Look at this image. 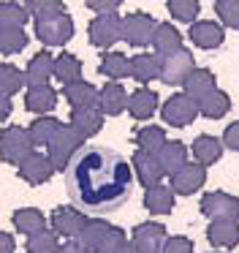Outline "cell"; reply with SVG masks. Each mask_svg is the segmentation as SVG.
I'll use <instances>...</instances> for the list:
<instances>
[{
    "label": "cell",
    "instance_id": "6da1fadb",
    "mask_svg": "<svg viewBox=\"0 0 239 253\" xmlns=\"http://www.w3.org/2000/svg\"><path fill=\"white\" fill-rule=\"evenodd\" d=\"M65 182L79 210L106 215L130 199L133 169L122 155L109 147H84L65 169Z\"/></svg>",
    "mask_w": 239,
    "mask_h": 253
},
{
    "label": "cell",
    "instance_id": "7a4b0ae2",
    "mask_svg": "<svg viewBox=\"0 0 239 253\" xmlns=\"http://www.w3.org/2000/svg\"><path fill=\"white\" fill-rule=\"evenodd\" d=\"M84 144V139L79 136V133L74 131L71 126H63L57 133H54V139L49 142V161H52V166H54V171H60V169H68L71 166V161L79 155V150H84L81 147Z\"/></svg>",
    "mask_w": 239,
    "mask_h": 253
},
{
    "label": "cell",
    "instance_id": "3957f363",
    "mask_svg": "<svg viewBox=\"0 0 239 253\" xmlns=\"http://www.w3.org/2000/svg\"><path fill=\"white\" fill-rule=\"evenodd\" d=\"M33 153H36V147H33V142H30L27 128L8 126V128L0 131V158H3L5 164L19 166L22 161H25L27 155H33Z\"/></svg>",
    "mask_w": 239,
    "mask_h": 253
},
{
    "label": "cell",
    "instance_id": "277c9868",
    "mask_svg": "<svg viewBox=\"0 0 239 253\" xmlns=\"http://www.w3.org/2000/svg\"><path fill=\"white\" fill-rule=\"evenodd\" d=\"M163 123H168L171 128H185L201 115L199 112V101H193L188 93H174L168 95V101L160 106Z\"/></svg>",
    "mask_w": 239,
    "mask_h": 253
},
{
    "label": "cell",
    "instance_id": "5b68a950",
    "mask_svg": "<svg viewBox=\"0 0 239 253\" xmlns=\"http://www.w3.org/2000/svg\"><path fill=\"white\" fill-rule=\"evenodd\" d=\"M74 36V19L68 14H57V17L36 19V39L43 46H63Z\"/></svg>",
    "mask_w": 239,
    "mask_h": 253
},
{
    "label": "cell",
    "instance_id": "8992f818",
    "mask_svg": "<svg viewBox=\"0 0 239 253\" xmlns=\"http://www.w3.org/2000/svg\"><path fill=\"white\" fill-rule=\"evenodd\" d=\"M87 36H90L92 46H98V49H112L122 39V19L117 14H98L87 25Z\"/></svg>",
    "mask_w": 239,
    "mask_h": 253
},
{
    "label": "cell",
    "instance_id": "52a82bcc",
    "mask_svg": "<svg viewBox=\"0 0 239 253\" xmlns=\"http://www.w3.org/2000/svg\"><path fill=\"white\" fill-rule=\"evenodd\" d=\"M193 71H196L193 52L185 49V46L171 52V55H166V57H160V79L166 84H185Z\"/></svg>",
    "mask_w": 239,
    "mask_h": 253
},
{
    "label": "cell",
    "instance_id": "ba28073f",
    "mask_svg": "<svg viewBox=\"0 0 239 253\" xmlns=\"http://www.w3.org/2000/svg\"><path fill=\"white\" fill-rule=\"evenodd\" d=\"M155 28H158V22L147 11H130L122 19V39L130 46H147V44H152Z\"/></svg>",
    "mask_w": 239,
    "mask_h": 253
},
{
    "label": "cell",
    "instance_id": "9c48e42d",
    "mask_svg": "<svg viewBox=\"0 0 239 253\" xmlns=\"http://www.w3.org/2000/svg\"><path fill=\"white\" fill-rule=\"evenodd\" d=\"M201 215L209 220H239V199L226 191H212L201 199Z\"/></svg>",
    "mask_w": 239,
    "mask_h": 253
},
{
    "label": "cell",
    "instance_id": "30bf717a",
    "mask_svg": "<svg viewBox=\"0 0 239 253\" xmlns=\"http://www.w3.org/2000/svg\"><path fill=\"white\" fill-rule=\"evenodd\" d=\"M166 226L158 223V220H147V223H139L133 229V248L139 253H163V245H166Z\"/></svg>",
    "mask_w": 239,
    "mask_h": 253
},
{
    "label": "cell",
    "instance_id": "8fae6325",
    "mask_svg": "<svg viewBox=\"0 0 239 253\" xmlns=\"http://www.w3.org/2000/svg\"><path fill=\"white\" fill-rule=\"evenodd\" d=\"M49 220H52V231H54V234L79 237L81 229H84V223L90 218H87L79 207H57V210H52V218H49Z\"/></svg>",
    "mask_w": 239,
    "mask_h": 253
},
{
    "label": "cell",
    "instance_id": "7c38bea8",
    "mask_svg": "<svg viewBox=\"0 0 239 253\" xmlns=\"http://www.w3.org/2000/svg\"><path fill=\"white\" fill-rule=\"evenodd\" d=\"M16 171H19V177L25 182H30V185H43V182H49V177L54 174V166H52V161H49V155L33 153L16 166Z\"/></svg>",
    "mask_w": 239,
    "mask_h": 253
},
{
    "label": "cell",
    "instance_id": "4fadbf2b",
    "mask_svg": "<svg viewBox=\"0 0 239 253\" xmlns=\"http://www.w3.org/2000/svg\"><path fill=\"white\" fill-rule=\"evenodd\" d=\"M206 182V166L201 164H188L171 177V191L179 193V196H190V193L201 191V185Z\"/></svg>",
    "mask_w": 239,
    "mask_h": 253
},
{
    "label": "cell",
    "instance_id": "5bb4252c",
    "mask_svg": "<svg viewBox=\"0 0 239 253\" xmlns=\"http://www.w3.org/2000/svg\"><path fill=\"white\" fill-rule=\"evenodd\" d=\"M128 101H130V93H125V87L120 82H109L103 84L101 95H98V112L106 117H114V115H122L128 109Z\"/></svg>",
    "mask_w": 239,
    "mask_h": 253
},
{
    "label": "cell",
    "instance_id": "9a60e30c",
    "mask_svg": "<svg viewBox=\"0 0 239 253\" xmlns=\"http://www.w3.org/2000/svg\"><path fill=\"white\" fill-rule=\"evenodd\" d=\"M54 77V57L52 52H38V55L30 57L25 68V84L27 87H41V84H49V79Z\"/></svg>",
    "mask_w": 239,
    "mask_h": 253
},
{
    "label": "cell",
    "instance_id": "2e32d148",
    "mask_svg": "<svg viewBox=\"0 0 239 253\" xmlns=\"http://www.w3.org/2000/svg\"><path fill=\"white\" fill-rule=\"evenodd\" d=\"M130 164H133V171H136V177H139V182L144 185V191L152 188V185H158V182L163 180V169H160V164H158V155L144 153V150H136L133 158H130Z\"/></svg>",
    "mask_w": 239,
    "mask_h": 253
},
{
    "label": "cell",
    "instance_id": "e0dca14e",
    "mask_svg": "<svg viewBox=\"0 0 239 253\" xmlns=\"http://www.w3.org/2000/svg\"><path fill=\"white\" fill-rule=\"evenodd\" d=\"M65 101L71 104V112H84V109H98V95L101 90H95V84L90 82H74L63 90Z\"/></svg>",
    "mask_w": 239,
    "mask_h": 253
},
{
    "label": "cell",
    "instance_id": "ac0fdd59",
    "mask_svg": "<svg viewBox=\"0 0 239 253\" xmlns=\"http://www.w3.org/2000/svg\"><path fill=\"white\" fill-rule=\"evenodd\" d=\"M188 33H190V41H193L196 46H201V49H215V46H220L223 39H226V30L217 22H212V19H199L196 25H190Z\"/></svg>",
    "mask_w": 239,
    "mask_h": 253
},
{
    "label": "cell",
    "instance_id": "d6986e66",
    "mask_svg": "<svg viewBox=\"0 0 239 253\" xmlns=\"http://www.w3.org/2000/svg\"><path fill=\"white\" fill-rule=\"evenodd\" d=\"M150 46L155 49L158 57H166V55H171V52L182 49V33H179L171 22H160L155 28V36H152Z\"/></svg>",
    "mask_w": 239,
    "mask_h": 253
},
{
    "label": "cell",
    "instance_id": "ffe728a7",
    "mask_svg": "<svg viewBox=\"0 0 239 253\" xmlns=\"http://www.w3.org/2000/svg\"><path fill=\"white\" fill-rule=\"evenodd\" d=\"M190 153H193L196 164L212 166V164H217L220 155H223V142H220V139H215V136H209V133H201V136L193 139Z\"/></svg>",
    "mask_w": 239,
    "mask_h": 253
},
{
    "label": "cell",
    "instance_id": "44dd1931",
    "mask_svg": "<svg viewBox=\"0 0 239 253\" xmlns=\"http://www.w3.org/2000/svg\"><path fill=\"white\" fill-rule=\"evenodd\" d=\"M206 240L215 248H237L239 245V223L237 220H212L206 226Z\"/></svg>",
    "mask_w": 239,
    "mask_h": 253
},
{
    "label": "cell",
    "instance_id": "7402d4cb",
    "mask_svg": "<svg viewBox=\"0 0 239 253\" xmlns=\"http://www.w3.org/2000/svg\"><path fill=\"white\" fill-rule=\"evenodd\" d=\"M57 106V90L49 87V84H41V87H27L25 93V109L33 112V115H46Z\"/></svg>",
    "mask_w": 239,
    "mask_h": 253
},
{
    "label": "cell",
    "instance_id": "603a6c76",
    "mask_svg": "<svg viewBox=\"0 0 239 253\" xmlns=\"http://www.w3.org/2000/svg\"><path fill=\"white\" fill-rule=\"evenodd\" d=\"M130 77L141 84L160 79V57L155 52H141V55L130 57Z\"/></svg>",
    "mask_w": 239,
    "mask_h": 253
},
{
    "label": "cell",
    "instance_id": "cb8c5ba5",
    "mask_svg": "<svg viewBox=\"0 0 239 253\" xmlns=\"http://www.w3.org/2000/svg\"><path fill=\"white\" fill-rule=\"evenodd\" d=\"M158 164H160L163 174L174 177L182 166H188V147H185L182 142H166V147L158 153Z\"/></svg>",
    "mask_w": 239,
    "mask_h": 253
},
{
    "label": "cell",
    "instance_id": "d4e9b609",
    "mask_svg": "<svg viewBox=\"0 0 239 253\" xmlns=\"http://www.w3.org/2000/svg\"><path fill=\"white\" fill-rule=\"evenodd\" d=\"M144 207L150 210L152 215H168L174 210V191L163 182L147 188L144 191Z\"/></svg>",
    "mask_w": 239,
    "mask_h": 253
},
{
    "label": "cell",
    "instance_id": "484cf974",
    "mask_svg": "<svg viewBox=\"0 0 239 253\" xmlns=\"http://www.w3.org/2000/svg\"><path fill=\"white\" fill-rule=\"evenodd\" d=\"M215 90H217V79H215V74H212L209 68H196V71L188 77V82H185V93H188L193 101L206 98V95L215 93Z\"/></svg>",
    "mask_w": 239,
    "mask_h": 253
},
{
    "label": "cell",
    "instance_id": "4316f807",
    "mask_svg": "<svg viewBox=\"0 0 239 253\" xmlns=\"http://www.w3.org/2000/svg\"><path fill=\"white\" fill-rule=\"evenodd\" d=\"M158 109V93L150 87H139L136 93H130V101H128V112L133 120H147L152 117Z\"/></svg>",
    "mask_w": 239,
    "mask_h": 253
},
{
    "label": "cell",
    "instance_id": "83f0119b",
    "mask_svg": "<svg viewBox=\"0 0 239 253\" xmlns=\"http://www.w3.org/2000/svg\"><path fill=\"white\" fill-rule=\"evenodd\" d=\"M71 128L79 133L81 139H92L95 133H101L103 128V115L98 109H84V112H71Z\"/></svg>",
    "mask_w": 239,
    "mask_h": 253
},
{
    "label": "cell",
    "instance_id": "f1b7e54d",
    "mask_svg": "<svg viewBox=\"0 0 239 253\" xmlns=\"http://www.w3.org/2000/svg\"><path fill=\"white\" fill-rule=\"evenodd\" d=\"M11 220H14V229L19 231V234H27V237H33V234L46 229V218H43V212L36 207H19L11 215Z\"/></svg>",
    "mask_w": 239,
    "mask_h": 253
},
{
    "label": "cell",
    "instance_id": "f546056e",
    "mask_svg": "<svg viewBox=\"0 0 239 253\" xmlns=\"http://www.w3.org/2000/svg\"><path fill=\"white\" fill-rule=\"evenodd\" d=\"M63 128V123L57 117H36V120L27 126V133H30L33 147H49V142L54 139V133Z\"/></svg>",
    "mask_w": 239,
    "mask_h": 253
},
{
    "label": "cell",
    "instance_id": "4dcf8cb0",
    "mask_svg": "<svg viewBox=\"0 0 239 253\" xmlns=\"http://www.w3.org/2000/svg\"><path fill=\"white\" fill-rule=\"evenodd\" d=\"M54 79H57L60 84H74V82H81V63L76 55H71V52H60L57 57H54Z\"/></svg>",
    "mask_w": 239,
    "mask_h": 253
},
{
    "label": "cell",
    "instance_id": "1f68e13d",
    "mask_svg": "<svg viewBox=\"0 0 239 253\" xmlns=\"http://www.w3.org/2000/svg\"><path fill=\"white\" fill-rule=\"evenodd\" d=\"M109 231H112V223H106V220H101V218H90L84 223V229H81V234H79V240H76V242H79L84 251L95 253L98 245L106 240Z\"/></svg>",
    "mask_w": 239,
    "mask_h": 253
},
{
    "label": "cell",
    "instance_id": "d6a6232c",
    "mask_svg": "<svg viewBox=\"0 0 239 253\" xmlns=\"http://www.w3.org/2000/svg\"><path fill=\"white\" fill-rule=\"evenodd\" d=\"M136 147L139 150H144V153H152V155H158L163 147H166V131H163L160 126H144V128H139L136 131Z\"/></svg>",
    "mask_w": 239,
    "mask_h": 253
},
{
    "label": "cell",
    "instance_id": "836d02e7",
    "mask_svg": "<svg viewBox=\"0 0 239 253\" xmlns=\"http://www.w3.org/2000/svg\"><path fill=\"white\" fill-rule=\"evenodd\" d=\"M101 74L109 77L112 82H120V79L130 77V57H125L122 52H106L101 60Z\"/></svg>",
    "mask_w": 239,
    "mask_h": 253
},
{
    "label": "cell",
    "instance_id": "e575fe53",
    "mask_svg": "<svg viewBox=\"0 0 239 253\" xmlns=\"http://www.w3.org/2000/svg\"><path fill=\"white\" fill-rule=\"evenodd\" d=\"M228 109H231V98H228V93H223V90H215V93H209L206 98L199 101V112L204 117H209V120L226 117Z\"/></svg>",
    "mask_w": 239,
    "mask_h": 253
},
{
    "label": "cell",
    "instance_id": "d590c367",
    "mask_svg": "<svg viewBox=\"0 0 239 253\" xmlns=\"http://www.w3.org/2000/svg\"><path fill=\"white\" fill-rule=\"evenodd\" d=\"M25 84V71L11 63H0V95H16Z\"/></svg>",
    "mask_w": 239,
    "mask_h": 253
},
{
    "label": "cell",
    "instance_id": "8d00e7d4",
    "mask_svg": "<svg viewBox=\"0 0 239 253\" xmlns=\"http://www.w3.org/2000/svg\"><path fill=\"white\" fill-rule=\"evenodd\" d=\"M60 242H57V234L54 231H49V229H43V231H38V234H33V237H27V242H25V251L27 253H60Z\"/></svg>",
    "mask_w": 239,
    "mask_h": 253
},
{
    "label": "cell",
    "instance_id": "74e56055",
    "mask_svg": "<svg viewBox=\"0 0 239 253\" xmlns=\"http://www.w3.org/2000/svg\"><path fill=\"white\" fill-rule=\"evenodd\" d=\"M30 11L25 8V3H0V28H22L27 22Z\"/></svg>",
    "mask_w": 239,
    "mask_h": 253
},
{
    "label": "cell",
    "instance_id": "f35d334b",
    "mask_svg": "<svg viewBox=\"0 0 239 253\" xmlns=\"http://www.w3.org/2000/svg\"><path fill=\"white\" fill-rule=\"evenodd\" d=\"M27 46V33L22 28H0V55H16Z\"/></svg>",
    "mask_w": 239,
    "mask_h": 253
},
{
    "label": "cell",
    "instance_id": "ab89813d",
    "mask_svg": "<svg viewBox=\"0 0 239 253\" xmlns=\"http://www.w3.org/2000/svg\"><path fill=\"white\" fill-rule=\"evenodd\" d=\"M166 8L171 11L174 19H179V22H188V25H196L199 22V11H201V3L199 0H168Z\"/></svg>",
    "mask_w": 239,
    "mask_h": 253
},
{
    "label": "cell",
    "instance_id": "60d3db41",
    "mask_svg": "<svg viewBox=\"0 0 239 253\" xmlns=\"http://www.w3.org/2000/svg\"><path fill=\"white\" fill-rule=\"evenodd\" d=\"M25 8L33 14L36 19H46V17H57V14H65V3L60 0H27Z\"/></svg>",
    "mask_w": 239,
    "mask_h": 253
},
{
    "label": "cell",
    "instance_id": "b9f144b4",
    "mask_svg": "<svg viewBox=\"0 0 239 253\" xmlns=\"http://www.w3.org/2000/svg\"><path fill=\"white\" fill-rule=\"evenodd\" d=\"M215 11L226 28L239 30V0H215Z\"/></svg>",
    "mask_w": 239,
    "mask_h": 253
},
{
    "label": "cell",
    "instance_id": "7bdbcfd3",
    "mask_svg": "<svg viewBox=\"0 0 239 253\" xmlns=\"http://www.w3.org/2000/svg\"><path fill=\"white\" fill-rule=\"evenodd\" d=\"M125 242H128V240H125V231L117 229V226H112V231H109L106 240L98 245L95 253H120V248H122Z\"/></svg>",
    "mask_w": 239,
    "mask_h": 253
},
{
    "label": "cell",
    "instance_id": "ee69618b",
    "mask_svg": "<svg viewBox=\"0 0 239 253\" xmlns=\"http://www.w3.org/2000/svg\"><path fill=\"white\" fill-rule=\"evenodd\" d=\"M163 253H196V245L190 237L185 234H174L166 240V245H163Z\"/></svg>",
    "mask_w": 239,
    "mask_h": 253
},
{
    "label": "cell",
    "instance_id": "f6af8a7d",
    "mask_svg": "<svg viewBox=\"0 0 239 253\" xmlns=\"http://www.w3.org/2000/svg\"><path fill=\"white\" fill-rule=\"evenodd\" d=\"M223 144H226L228 150H234V153H239V120L231 123V126H226V131H223Z\"/></svg>",
    "mask_w": 239,
    "mask_h": 253
},
{
    "label": "cell",
    "instance_id": "bcb514c9",
    "mask_svg": "<svg viewBox=\"0 0 239 253\" xmlns=\"http://www.w3.org/2000/svg\"><path fill=\"white\" fill-rule=\"evenodd\" d=\"M87 8H92L98 14H117L120 0H87Z\"/></svg>",
    "mask_w": 239,
    "mask_h": 253
},
{
    "label": "cell",
    "instance_id": "7dc6e473",
    "mask_svg": "<svg viewBox=\"0 0 239 253\" xmlns=\"http://www.w3.org/2000/svg\"><path fill=\"white\" fill-rule=\"evenodd\" d=\"M14 248H16L14 237L8 231H0V253H14Z\"/></svg>",
    "mask_w": 239,
    "mask_h": 253
},
{
    "label": "cell",
    "instance_id": "c3c4849f",
    "mask_svg": "<svg viewBox=\"0 0 239 253\" xmlns=\"http://www.w3.org/2000/svg\"><path fill=\"white\" fill-rule=\"evenodd\" d=\"M11 117V98L8 95H0V123H5Z\"/></svg>",
    "mask_w": 239,
    "mask_h": 253
},
{
    "label": "cell",
    "instance_id": "681fc988",
    "mask_svg": "<svg viewBox=\"0 0 239 253\" xmlns=\"http://www.w3.org/2000/svg\"><path fill=\"white\" fill-rule=\"evenodd\" d=\"M60 253H90V251H84L79 242H65V245L60 248Z\"/></svg>",
    "mask_w": 239,
    "mask_h": 253
},
{
    "label": "cell",
    "instance_id": "f907efd6",
    "mask_svg": "<svg viewBox=\"0 0 239 253\" xmlns=\"http://www.w3.org/2000/svg\"><path fill=\"white\" fill-rule=\"evenodd\" d=\"M120 253H139V251H136V248H133V242L128 240V242H125L122 248H120Z\"/></svg>",
    "mask_w": 239,
    "mask_h": 253
}]
</instances>
